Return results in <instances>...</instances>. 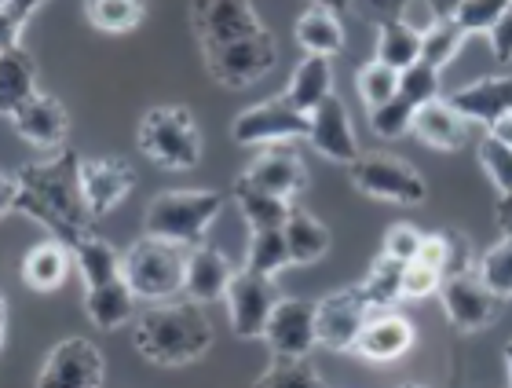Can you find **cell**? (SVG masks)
<instances>
[{
    "mask_svg": "<svg viewBox=\"0 0 512 388\" xmlns=\"http://www.w3.org/2000/svg\"><path fill=\"white\" fill-rule=\"evenodd\" d=\"M15 180H19L15 213L44 227L48 238L74 246L96 231V216L81 191V154L74 147H63L55 154H44L41 162L22 165Z\"/></svg>",
    "mask_w": 512,
    "mask_h": 388,
    "instance_id": "6da1fadb",
    "label": "cell"
},
{
    "mask_svg": "<svg viewBox=\"0 0 512 388\" xmlns=\"http://www.w3.org/2000/svg\"><path fill=\"white\" fill-rule=\"evenodd\" d=\"M213 341V319L205 315V304L191 301V297L150 304L147 312H139L132 319V348L150 367H191V363L209 356Z\"/></svg>",
    "mask_w": 512,
    "mask_h": 388,
    "instance_id": "7a4b0ae2",
    "label": "cell"
},
{
    "mask_svg": "<svg viewBox=\"0 0 512 388\" xmlns=\"http://www.w3.org/2000/svg\"><path fill=\"white\" fill-rule=\"evenodd\" d=\"M77 264V275L85 282V315L96 330H125L136 319V297L128 290L125 271H121V253L110 246L107 238H99L96 231L85 235L81 242L70 246Z\"/></svg>",
    "mask_w": 512,
    "mask_h": 388,
    "instance_id": "3957f363",
    "label": "cell"
},
{
    "mask_svg": "<svg viewBox=\"0 0 512 388\" xmlns=\"http://www.w3.org/2000/svg\"><path fill=\"white\" fill-rule=\"evenodd\" d=\"M224 213V194L209 187H172L154 194L143 209V235L165 238L176 246H202L205 235Z\"/></svg>",
    "mask_w": 512,
    "mask_h": 388,
    "instance_id": "277c9868",
    "label": "cell"
},
{
    "mask_svg": "<svg viewBox=\"0 0 512 388\" xmlns=\"http://www.w3.org/2000/svg\"><path fill=\"white\" fill-rule=\"evenodd\" d=\"M136 147L139 154L154 162L165 173H183L202 162V129L187 107L180 103H161L150 107L136 125Z\"/></svg>",
    "mask_w": 512,
    "mask_h": 388,
    "instance_id": "5b68a950",
    "label": "cell"
},
{
    "mask_svg": "<svg viewBox=\"0 0 512 388\" xmlns=\"http://www.w3.org/2000/svg\"><path fill=\"white\" fill-rule=\"evenodd\" d=\"M187 246L165 242L154 235H139L136 242H128L121 253V271L136 301H172L183 293V279H187Z\"/></svg>",
    "mask_w": 512,
    "mask_h": 388,
    "instance_id": "8992f818",
    "label": "cell"
},
{
    "mask_svg": "<svg viewBox=\"0 0 512 388\" xmlns=\"http://www.w3.org/2000/svg\"><path fill=\"white\" fill-rule=\"evenodd\" d=\"M348 180L363 198H374V202L414 209V205H425L428 198V180L421 176V169L399 154L363 151L348 165Z\"/></svg>",
    "mask_w": 512,
    "mask_h": 388,
    "instance_id": "52a82bcc",
    "label": "cell"
},
{
    "mask_svg": "<svg viewBox=\"0 0 512 388\" xmlns=\"http://www.w3.org/2000/svg\"><path fill=\"white\" fill-rule=\"evenodd\" d=\"M202 63H205V74L213 77V85L227 88V92H246V88H253L256 81H264L278 66V41L275 33L264 26L253 37H242L235 44L202 52Z\"/></svg>",
    "mask_w": 512,
    "mask_h": 388,
    "instance_id": "ba28073f",
    "label": "cell"
},
{
    "mask_svg": "<svg viewBox=\"0 0 512 388\" xmlns=\"http://www.w3.org/2000/svg\"><path fill=\"white\" fill-rule=\"evenodd\" d=\"M311 114L297 110L286 96L260 99L253 107H246L231 121V140L238 147H278V143L308 140Z\"/></svg>",
    "mask_w": 512,
    "mask_h": 388,
    "instance_id": "9c48e42d",
    "label": "cell"
},
{
    "mask_svg": "<svg viewBox=\"0 0 512 388\" xmlns=\"http://www.w3.org/2000/svg\"><path fill=\"white\" fill-rule=\"evenodd\" d=\"M107 385V356L88 337H63L44 356L33 388H103Z\"/></svg>",
    "mask_w": 512,
    "mask_h": 388,
    "instance_id": "30bf717a",
    "label": "cell"
},
{
    "mask_svg": "<svg viewBox=\"0 0 512 388\" xmlns=\"http://www.w3.org/2000/svg\"><path fill=\"white\" fill-rule=\"evenodd\" d=\"M436 297L443 304L447 323L454 330H461V334H483L505 312V297H498L487 282H480L476 271H469V275H447Z\"/></svg>",
    "mask_w": 512,
    "mask_h": 388,
    "instance_id": "8fae6325",
    "label": "cell"
},
{
    "mask_svg": "<svg viewBox=\"0 0 512 388\" xmlns=\"http://www.w3.org/2000/svg\"><path fill=\"white\" fill-rule=\"evenodd\" d=\"M374 312L377 308L370 304V297L363 293L359 282L344 286V290L326 293L322 301H315V330H319V345L337 352V356L355 352L359 330H363L366 319H370Z\"/></svg>",
    "mask_w": 512,
    "mask_h": 388,
    "instance_id": "7c38bea8",
    "label": "cell"
},
{
    "mask_svg": "<svg viewBox=\"0 0 512 388\" xmlns=\"http://www.w3.org/2000/svg\"><path fill=\"white\" fill-rule=\"evenodd\" d=\"M187 19H191V33L198 37L202 52L224 48V44H235L264 30V19L253 0H191Z\"/></svg>",
    "mask_w": 512,
    "mask_h": 388,
    "instance_id": "4fadbf2b",
    "label": "cell"
},
{
    "mask_svg": "<svg viewBox=\"0 0 512 388\" xmlns=\"http://www.w3.org/2000/svg\"><path fill=\"white\" fill-rule=\"evenodd\" d=\"M278 301H282L278 279L256 275V271H249L246 264H242V268L235 271V279H231L227 297H224L227 319H231V330H235L238 341H260Z\"/></svg>",
    "mask_w": 512,
    "mask_h": 388,
    "instance_id": "5bb4252c",
    "label": "cell"
},
{
    "mask_svg": "<svg viewBox=\"0 0 512 388\" xmlns=\"http://www.w3.org/2000/svg\"><path fill=\"white\" fill-rule=\"evenodd\" d=\"M271 359H311V348L319 345L315 330V301L304 297H282L267 319L264 337Z\"/></svg>",
    "mask_w": 512,
    "mask_h": 388,
    "instance_id": "9a60e30c",
    "label": "cell"
},
{
    "mask_svg": "<svg viewBox=\"0 0 512 388\" xmlns=\"http://www.w3.org/2000/svg\"><path fill=\"white\" fill-rule=\"evenodd\" d=\"M15 136L37 147L44 154H55L66 147V136H70V114H66L63 99L52 96V92H33L26 103L8 114Z\"/></svg>",
    "mask_w": 512,
    "mask_h": 388,
    "instance_id": "2e32d148",
    "label": "cell"
},
{
    "mask_svg": "<svg viewBox=\"0 0 512 388\" xmlns=\"http://www.w3.org/2000/svg\"><path fill=\"white\" fill-rule=\"evenodd\" d=\"M308 143L319 158H326V162H333V165H344V169L363 154L359 151V136H355L352 114H348V107L341 103L337 92H333L326 103H319V107L311 110Z\"/></svg>",
    "mask_w": 512,
    "mask_h": 388,
    "instance_id": "e0dca14e",
    "label": "cell"
},
{
    "mask_svg": "<svg viewBox=\"0 0 512 388\" xmlns=\"http://www.w3.org/2000/svg\"><path fill=\"white\" fill-rule=\"evenodd\" d=\"M136 187V169L118 158V154H103V158H81V191L96 220L114 213L121 202Z\"/></svg>",
    "mask_w": 512,
    "mask_h": 388,
    "instance_id": "ac0fdd59",
    "label": "cell"
},
{
    "mask_svg": "<svg viewBox=\"0 0 512 388\" xmlns=\"http://www.w3.org/2000/svg\"><path fill=\"white\" fill-rule=\"evenodd\" d=\"M417 341V326L406 319L399 308H377L366 326L359 330V341H355V356L366 359V363H399V359L414 348Z\"/></svg>",
    "mask_w": 512,
    "mask_h": 388,
    "instance_id": "d6986e66",
    "label": "cell"
},
{
    "mask_svg": "<svg viewBox=\"0 0 512 388\" xmlns=\"http://www.w3.org/2000/svg\"><path fill=\"white\" fill-rule=\"evenodd\" d=\"M249 184L264 187V191L286 198V202L297 205V198L308 191V165L289 143H278V147H260L256 158L246 165L242 173Z\"/></svg>",
    "mask_w": 512,
    "mask_h": 388,
    "instance_id": "ffe728a7",
    "label": "cell"
},
{
    "mask_svg": "<svg viewBox=\"0 0 512 388\" xmlns=\"http://www.w3.org/2000/svg\"><path fill=\"white\" fill-rule=\"evenodd\" d=\"M447 103L458 110L465 121H476V125H487V129H491L498 118L512 114V74L476 77L469 85L454 88L447 96Z\"/></svg>",
    "mask_w": 512,
    "mask_h": 388,
    "instance_id": "44dd1931",
    "label": "cell"
},
{
    "mask_svg": "<svg viewBox=\"0 0 512 388\" xmlns=\"http://www.w3.org/2000/svg\"><path fill=\"white\" fill-rule=\"evenodd\" d=\"M235 264L224 249L216 246H191L187 253V279H183V297L198 304H216L227 297V286L235 279Z\"/></svg>",
    "mask_w": 512,
    "mask_h": 388,
    "instance_id": "7402d4cb",
    "label": "cell"
},
{
    "mask_svg": "<svg viewBox=\"0 0 512 388\" xmlns=\"http://www.w3.org/2000/svg\"><path fill=\"white\" fill-rule=\"evenodd\" d=\"M410 136L421 140L432 151H461L465 147V136H469V121L461 118L458 110L450 107L447 99H432L425 107H417L414 125H410Z\"/></svg>",
    "mask_w": 512,
    "mask_h": 388,
    "instance_id": "603a6c76",
    "label": "cell"
},
{
    "mask_svg": "<svg viewBox=\"0 0 512 388\" xmlns=\"http://www.w3.org/2000/svg\"><path fill=\"white\" fill-rule=\"evenodd\" d=\"M293 37H297V48L304 55H333L344 52V22L341 11L322 8V4H308V8L297 15V26H293Z\"/></svg>",
    "mask_w": 512,
    "mask_h": 388,
    "instance_id": "cb8c5ba5",
    "label": "cell"
},
{
    "mask_svg": "<svg viewBox=\"0 0 512 388\" xmlns=\"http://www.w3.org/2000/svg\"><path fill=\"white\" fill-rule=\"evenodd\" d=\"M70 264H74L70 246L59 242V238H44V242H37L22 257L19 275L33 293H55L66 282V275H70Z\"/></svg>",
    "mask_w": 512,
    "mask_h": 388,
    "instance_id": "d4e9b609",
    "label": "cell"
},
{
    "mask_svg": "<svg viewBox=\"0 0 512 388\" xmlns=\"http://www.w3.org/2000/svg\"><path fill=\"white\" fill-rule=\"evenodd\" d=\"M282 235H286V246H289V260H293V268H308V264H319L333 246V235L330 227L322 224L319 216L308 213L304 205H293V213L289 220L282 224Z\"/></svg>",
    "mask_w": 512,
    "mask_h": 388,
    "instance_id": "484cf974",
    "label": "cell"
},
{
    "mask_svg": "<svg viewBox=\"0 0 512 388\" xmlns=\"http://www.w3.org/2000/svg\"><path fill=\"white\" fill-rule=\"evenodd\" d=\"M282 96L297 110L311 114L319 103H326V99L333 96V59H326V55H304L297 63V70H293V77H289V88Z\"/></svg>",
    "mask_w": 512,
    "mask_h": 388,
    "instance_id": "4316f807",
    "label": "cell"
},
{
    "mask_svg": "<svg viewBox=\"0 0 512 388\" xmlns=\"http://www.w3.org/2000/svg\"><path fill=\"white\" fill-rule=\"evenodd\" d=\"M231 194H235L238 213H242L249 231H278L289 220V213H293V202L264 191V187L249 184L246 176H238Z\"/></svg>",
    "mask_w": 512,
    "mask_h": 388,
    "instance_id": "83f0119b",
    "label": "cell"
},
{
    "mask_svg": "<svg viewBox=\"0 0 512 388\" xmlns=\"http://www.w3.org/2000/svg\"><path fill=\"white\" fill-rule=\"evenodd\" d=\"M33 92H41L37 88V63H33V55L26 48H4L0 52V114L8 118L11 110L26 103Z\"/></svg>",
    "mask_w": 512,
    "mask_h": 388,
    "instance_id": "f1b7e54d",
    "label": "cell"
},
{
    "mask_svg": "<svg viewBox=\"0 0 512 388\" xmlns=\"http://www.w3.org/2000/svg\"><path fill=\"white\" fill-rule=\"evenodd\" d=\"M374 59H381L392 70H406L421 59V33L403 19H381L377 22Z\"/></svg>",
    "mask_w": 512,
    "mask_h": 388,
    "instance_id": "f546056e",
    "label": "cell"
},
{
    "mask_svg": "<svg viewBox=\"0 0 512 388\" xmlns=\"http://www.w3.org/2000/svg\"><path fill=\"white\" fill-rule=\"evenodd\" d=\"M85 19L99 33H132L147 19V0H85Z\"/></svg>",
    "mask_w": 512,
    "mask_h": 388,
    "instance_id": "4dcf8cb0",
    "label": "cell"
},
{
    "mask_svg": "<svg viewBox=\"0 0 512 388\" xmlns=\"http://www.w3.org/2000/svg\"><path fill=\"white\" fill-rule=\"evenodd\" d=\"M246 268L256 271V275H267V279H278L286 268H293L282 227L278 231H249Z\"/></svg>",
    "mask_w": 512,
    "mask_h": 388,
    "instance_id": "1f68e13d",
    "label": "cell"
},
{
    "mask_svg": "<svg viewBox=\"0 0 512 388\" xmlns=\"http://www.w3.org/2000/svg\"><path fill=\"white\" fill-rule=\"evenodd\" d=\"M465 41H469V33L461 30L454 19L432 22V26L421 33V63L436 66L439 74H443V70H447V66L461 55Z\"/></svg>",
    "mask_w": 512,
    "mask_h": 388,
    "instance_id": "d6a6232c",
    "label": "cell"
},
{
    "mask_svg": "<svg viewBox=\"0 0 512 388\" xmlns=\"http://www.w3.org/2000/svg\"><path fill=\"white\" fill-rule=\"evenodd\" d=\"M359 286H363L374 308H399V301H403V264L377 253V260L366 268Z\"/></svg>",
    "mask_w": 512,
    "mask_h": 388,
    "instance_id": "836d02e7",
    "label": "cell"
},
{
    "mask_svg": "<svg viewBox=\"0 0 512 388\" xmlns=\"http://www.w3.org/2000/svg\"><path fill=\"white\" fill-rule=\"evenodd\" d=\"M355 92L363 99V107H384L388 99L399 96V70L384 66L381 59H366L359 70H355Z\"/></svg>",
    "mask_w": 512,
    "mask_h": 388,
    "instance_id": "e575fe53",
    "label": "cell"
},
{
    "mask_svg": "<svg viewBox=\"0 0 512 388\" xmlns=\"http://www.w3.org/2000/svg\"><path fill=\"white\" fill-rule=\"evenodd\" d=\"M253 388H326V381L311 359H271Z\"/></svg>",
    "mask_w": 512,
    "mask_h": 388,
    "instance_id": "d590c367",
    "label": "cell"
},
{
    "mask_svg": "<svg viewBox=\"0 0 512 388\" xmlns=\"http://www.w3.org/2000/svg\"><path fill=\"white\" fill-rule=\"evenodd\" d=\"M476 275L480 282H487L498 297L512 301V238H498L494 246H487L476 257Z\"/></svg>",
    "mask_w": 512,
    "mask_h": 388,
    "instance_id": "8d00e7d4",
    "label": "cell"
},
{
    "mask_svg": "<svg viewBox=\"0 0 512 388\" xmlns=\"http://www.w3.org/2000/svg\"><path fill=\"white\" fill-rule=\"evenodd\" d=\"M399 96L406 103H414V107H425L432 99H443V74H439L436 66L417 59L414 66L399 70Z\"/></svg>",
    "mask_w": 512,
    "mask_h": 388,
    "instance_id": "74e56055",
    "label": "cell"
},
{
    "mask_svg": "<svg viewBox=\"0 0 512 388\" xmlns=\"http://www.w3.org/2000/svg\"><path fill=\"white\" fill-rule=\"evenodd\" d=\"M414 114H417L414 103H406L403 96H395V99H388L384 107L370 110V114H366V125H370V132L381 136V140H399V136L410 132Z\"/></svg>",
    "mask_w": 512,
    "mask_h": 388,
    "instance_id": "f35d334b",
    "label": "cell"
},
{
    "mask_svg": "<svg viewBox=\"0 0 512 388\" xmlns=\"http://www.w3.org/2000/svg\"><path fill=\"white\" fill-rule=\"evenodd\" d=\"M476 162H480L483 176L494 184V191L512 194V147L498 143L494 136H483L476 147Z\"/></svg>",
    "mask_w": 512,
    "mask_h": 388,
    "instance_id": "ab89813d",
    "label": "cell"
},
{
    "mask_svg": "<svg viewBox=\"0 0 512 388\" xmlns=\"http://www.w3.org/2000/svg\"><path fill=\"white\" fill-rule=\"evenodd\" d=\"M509 8H512V0H461L458 8L450 11V19L472 37V33H491V26L502 19Z\"/></svg>",
    "mask_w": 512,
    "mask_h": 388,
    "instance_id": "60d3db41",
    "label": "cell"
},
{
    "mask_svg": "<svg viewBox=\"0 0 512 388\" xmlns=\"http://www.w3.org/2000/svg\"><path fill=\"white\" fill-rule=\"evenodd\" d=\"M44 4L48 0H0V52L4 48H19L22 30L30 26V19Z\"/></svg>",
    "mask_w": 512,
    "mask_h": 388,
    "instance_id": "b9f144b4",
    "label": "cell"
},
{
    "mask_svg": "<svg viewBox=\"0 0 512 388\" xmlns=\"http://www.w3.org/2000/svg\"><path fill=\"white\" fill-rule=\"evenodd\" d=\"M421 242H425V231L417 224H392L388 231H384V246L381 253L384 257L399 260V264H410V260H417V253H421Z\"/></svg>",
    "mask_w": 512,
    "mask_h": 388,
    "instance_id": "7bdbcfd3",
    "label": "cell"
},
{
    "mask_svg": "<svg viewBox=\"0 0 512 388\" xmlns=\"http://www.w3.org/2000/svg\"><path fill=\"white\" fill-rule=\"evenodd\" d=\"M439 286H443V275L436 268H428L421 260H410L403 264V301H425V297H436Z\"/></svg>",
    "mask_w": 512,
    "mask_h": 388,
    "instance_id": "ee69618b",
    "label": "cell"
},
{
    "mask_svg": "<svg viewBox=\"0 0 512 388\" xmlns=\"http://www.w3.org/2000/svg\"><path fill=\"white\" fill-rule=\"evenodd\" d=\"M487 41H491V55L498 63H512V8L494 22L491 33H487Z\"/></svg>",
    "mask_w": 512,
    "mask_h": 388,
    "instance_id": "f6af8a7d",
    "label": "cell"
},
{
    "mask_svg": "<svg viewBox=\"0 0 512 388\" xmlns=\"http://www.w3.org/2000/svg\"><path fill=\"white\" fill-rule=\"evenodd\" d=\"M352 4H359L363 11L377 15V22H381V19H399L410 0H352Z\"/></svg>",
    "mask_w": 512,
    "mask_h": 388,
    "instance_id": "bcb514c9",
    "label": "cell"
},
{
    "mask_svg": "<svg viewBox=\"0 0 512 388\" xmlns=\"http://www.w3.org/2000/svg\"><path fill=\"white\" fill-rule=\"evenodd\" d=\"M15 198H19V180H15V173L0 169V220L15 213Z\"/></svg>",
    "mask_w": 512,
    "mask_h": 388,
    "instance_id": "7dc6e473",
    "label": "cell"
},
{
    "mask_svg": "<svg viewBox=\"0 0 512 388\" xmlns=\"http://www.w3.org/2000/svg\"><path fill=\"white\" fill-rule=\"evenodd\" d=\"M494 220H498V227H502V235L512 238V194H502V198H498V205H494Z\"/></svg>",
    "mask_w": 512,
    "mask_h": 388,
    "instance_id": "c3c4849f",
    "label": "cell"
},
{
    "mask_svg": "<svg viewBox=\"0 0 512 388\" xmlns=\"http://www.w3.org/2000/svg\"><path fill=\"white\" fill-rule=\"evenodd\" d=\"M487 136H494L498 143H505V147H512V114H505V118H498L487 129Z\"/></svg>",
    "mask_w": 512,
    "mask_h": 388,
    "instance_id": "681fc988",
    "label": "cell"
},
{
    "mask_svg": "<svg viewBox=\"0 0 512 388\" xmlns=\"http://www.w3.org/2000/svg\"><path fill=\"white\" fill-rule=\"evenodd\" d=\"M428 4H432V8H436L439 15H443V19H450V11L458 8L461 0H428Z\"/></svg>",
    "mask_w": 512,
    "mask_h": 388,
    "instance_id": "f907efd6",
    "label": "cell"
},
{
    "mask_svg": "<svg viewBox=\"0 0 512 388\" xmlns=\"http://www.w3.org/2000/svg\"><path fill=\"white\" fill-rule=\"evenodd\" d=\"M308 4H322V8H333V11H344L352 0H308Z\"/></svg>",
    "mask_w": 512,
    "mask_h": 388,
    "instance_id": "816d5d0a",
    "label": "cell"
},
{
    "mask_svg": "<svg viewBox=\"0 0 512 388\" xmlns=\"http://www.w3.org/2000/svg\"><path fill=\"white\" fill-rule=\"evenodd\" d=\"M502 359H505V374H509V388H512V345H505Z\"/></svg>",
    "mask_w": 512,
    "mask_h": 388,
    "instance_id": "f5cc1de1",
    "label": "cell"
},
{
    "mask_svg": "<svg viewBox=\"0 0 512 388\" xmlns=\"http://www.w3.org/2000/svg\"><path fill=\"white\" fill-rule=\"evenodd\" d=\"M4 334H8V315L0 312V348H4Z\"/></svg>",
    "mask_w": 512,
    "mask_h": 388,
    "instance_id": "db71d44e",
    "label": "cell"
},
{
    "mask_svg": "<svg viewBox=\"0 0 512 388\" xmlns=\"http://www.w3.org/2000/svg\"><path fill=\"white\" fill-rule=\"evenodd\" d=\"M395 388H428V385H417V381H406V385H395Z\"/></svg>",
    "mask_w": 512,
    "mask_h": 388,
    "instance_id": "11a10c76",
    "label": "cell"
},
{
    "mask_svg": "<svg viewBox=\"0 0 512 388\" xmlns=\"http://www.w3.org/2000/svg\"><path fill=\"white\" fill-rule=\"evenodd\" d=\"M4 308H8V304H4V293H0V312H4Z\"/></svg>",
    "mask_w": 512,
    "mask_h": 388,
    "instance_id": "9f6ffc18",
    "label": "cell"
}]
</instances>
